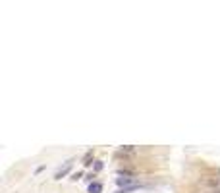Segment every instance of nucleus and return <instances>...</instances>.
Segmentation results:
<instances>
[{"instance_id":"obj_1","label":"nucleus","mask_w":220,"mask_h":193,"mask_svg":"<svg viewBox=\"0 0 220 193\" xmlns=\"http://www.w3.org/2000/svg\"><path fill=\"white\" fill-rule=\"evenodd\" d=\"M118 186L120 187H128V189H131V187H137L139 183H137L135 178H118Z\"/></svg>"},{"instance_id":"obj_2","label":"nucleus","mask_w":220,"mask_h":193,"mask_svg":"<svg viewBox=\"0 0 220 193\" xmlns=\"http://www.w3.org/2000/svg\"><path fill=\"white\" fill-rule=\"evenodd\" d=\"M120 153H122V154H133V153H135V147H131V145L122 147V149H120Z\"/></svg>"},{"instance_id":"obj_3","label":"nucleus","mask_w":220,"mask_h":193,"mask_svg":"<svg viewBox=\"0 0 220 193\" xmlns=\"http://www.w3.org/2000/svg\"><path fill=\"white\" fill-rule=\"evenodd\" d=\"M89 191L91 193H98V191H100V183H93V186L89 187Z\"/></svg>"}]
</instances>
